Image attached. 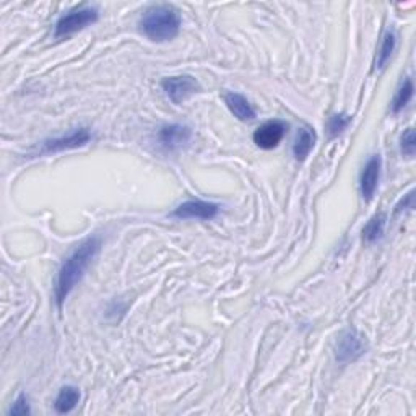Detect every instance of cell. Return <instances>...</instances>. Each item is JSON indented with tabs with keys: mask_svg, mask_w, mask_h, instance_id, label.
<instances>
[{
	"mask_svg": "<svg viewBox=\"0 0 416 416\" xmlns=\"http://www.w3.org/2000/svg\"><path fill=\"white\" fill-rule=\"evenodd\" d=\"M163 91L166 93V96L171 99L174 104H181L186 101L187 98L201 90L197 80L191 75H179V77H168L161 81Z\"/></svg>",
	"mask_w": 416,
	"mask_h": 416,
	"instance_id": "cell-5",
	"label": "cell"
},
{
	"mask_svg": "<svg viewBox=\"0 0 416 416\" xmlns=\"http://www.w3.org/2000/svg\"><path fill=\"white\" fill-rule=\"evenodd\" d=\"M140 31L155 43H165L178 36L181 29L179 11L173 5H151L140 19Z\"/></svg>",
	"mask_w": 416,
	"mask_h": 416,
	"instance_id": "cell-2",
	"label": "cell"
},
{
	"mask_svg": "<svg viewBox=\"0 0 416 416\" xmlns=\"http://www.w3.org/2000/svg\"><path fill=\"white\" fill-rule=\"evenodd\" d=\"M10 415H29V407H28V400L25 395H19L16 398L14 407L10 410Z\"/></svg>",
	"mask_w": 416,
	"mask_h": 416,
	"instance_id": "cell-19",
	"label": "cell"
},
{
	"mask_svg": "<svg viewBox=\"0 0 416 416\" xmlns=\"http://www.w3.org/2000/svg\"><path fill=\"white\" fill-rule=\"evenodd\" d=\"M351 122V117L347 114H335L332 116L329 119V124H327V131H329V136L333 137H338L340 133H342L345 128L350 126Z\"/></svg>",
	"mask_w": 416,
	"mask_h": 416,
	"instance_id": "cell-17",
	"label": "cell"
},
{
	"mask_svg": "<svg viewBox=\"0 0 416 416\" xmlns=\"http://www.w3.org/2000/svg\"><path fill=\"white\" fill-rule=\"evenodd\" d=\"M220 213V205L205 201H187L173 212L179 220H213Z\"/></svg>",
	"mask_w": 416,
	"mask_h": 416,
	"instance_id": "cell-7",
	"label": "cell"
},
{
	"mask_svg": "<svg viewBox=\"0 0 416 416\" xmlns=\"http://www.w3.org/2000/svg\"><path fill=\"white\" fill-rule=\"evenodd\" d=\"M288 132V124L283 121H268L254 132V142L262 150H272L277 146Z\"/></svg>",
	"mask_w": 416,
	"mask_h": 416,
	"instance_id": "cell-8",
	"label": "cell"
},
{
	"mask_svg": "<svg viewBox=\"0 0 416 416\" xmlns=\"http://www.w3.org/2000/svg\"><path fill=\"white\" fill-rule=\"evenodd\" d=\"M91 140V133L88 128H77V131L70 132L67 137H59L52 140H46L41 145L39 155H49V153H59L64 150H73L85 146Z\"/></svg>",
	"mask_w": 416,
	"mask_h": 416,
	"instance_id": "cell-6",
	"label": "cell"
},
{
	"mask_svg": "<svg viewBox=\"0 0 416 416\" xmlns=\"http://www.w3.org/2000/svg\"><path fill=\"white\" fill-rule=\"evenodd\" d=\"M400 148H402V153L405 156H415V150H416V136H415V128H407L405 132H403V136L400 138Z\"/></svg>",
	"mask_w": 416,
	"mask_h": 416,
	"instance_id": "cell-18",
	"label": "cell"
},
{
	"mask_svg": "<svg viewBox=\"0 0 416 416\" xmlns=\"http://www.w3.org/2000/svg\"><path fill=\"white\" fill-rule=\"evenodd\" d=\"M98 19L99 11L96 7H91V5H83V7L70 10L69 14L61 16L56 23V38L70 36V34L77 33L80 29L96 23Z\"/></svg>",
	"mask_w": 416,
	"mask_h": 416,
	"instance_id": "cell-3",
	"label": "cell"
},
{
	"mask_svg": "<svg viewBox=\"0 0 416 416\" xmlns=\"http://www.w3.org/2000/svg\"><path fill=\"white\" fill-rule=\"evenodd\" d=\"M397 46V36L392 29H387L382 38V43H380V48L377 51L376 57V69H384L385 64L390 61L392 54H394Z\"/></svg>",
	"mask_w": 416,
	"mask_h": 416,
	"instance_id": "cell-15",
	"label": "cell"
},
{
	"mask_svg": "<svg viewBox=\"0 0 416 416\" xmlns=\"http://www.w3.org/2000/svg\"><path fill=\"white\" fill-rule=\"evenodd\" d=\"M366 353V342L362 335L353 329L342 332L335 343V358L342 365L353 362Z\"/></svg>",
	"mask_w": 416,
	"mask_h": 416,
	"instance_id": "cell-4",
	"label": "cell"
},
{
	"mask_svg": "<svg viewBox=\"0 0 416 416\" xmlns=\"http://www.w3.org/2000/svg\"><path fill=\"white\" fill-rule=\"evenodd\" d=\"M80 402V390L77 387H72V385H66L62 387L61 392L54 402V408L59 415H66L70 413L72 410L78 405Z\"/></svg>",
	"mask_w": 416,
	"mask_h": 416,
	"instance_id": "cell-13",
	"label": "cell"
},
{
	"mask_svg": "<svg viewBox=\"0 0 416 416\" xmlns=\"http://www.w3.org/2000/svg\"><path fill=\"white\" fill-rule=\"evenodd\" d=\"M225 103L239 121L248 122V121L255 119V111L252 109L248 99H245L243 95H239V93H226Z\"/></svg>",
	"mask_w": 416,
	"mask_h": 416,
	"instance_id": "cell-11",
	"label": "cell"
},
{
	"mask_svg": "<svg viewBox=\"0 0 416 416\" xmlns=\"http://www.w3.org/2000/svg\"><path fill=\"white\" fill-rule=\"evenodd\" d=\"M380 169H382V160L379 155H372L365 165V169L361 173V196L366 202H371L374 194H376L379 179H380Z\"/></svg>",
	"mask_w": 416,
	"mask_h": 416,
	"instance_id": "cell-9",
	"label": "cell"
},
{
	"mask_svg": "<svg viewBox=\"0 0 416 416\" xmlns=\"http://www.w3.org/2000/svg\"><path fill=\"white\" fill-rule=\"evenodd\" d=\"M192 138V128L187 126L181 124H171L165 126L158 132V140L163 148L166 150H176L181 148V146L189 143V140Z\"/></svg>",
	"mask_w": 416,
	"mask_h": 416,
	"instance_id": "cell-10",
	"label": "cell"
},
{
	"mask_svg": "<svg viewBox=\"0 0 416 416\" xmlns=\"http://www.w3.org/2000/svg\"><path fill=\"white\" fill-rule=\"evenodd\" d=\"M315 143V132L310 127H303L298 131L295 143H293V155L296 160H306V156L310 153Z\"/></svg>",
	"mask_w": 416,
	"mask_h": 416,
	"instance_id": "cell-12",
	"label": "cell"
},
{
	"mask_svg": "<svg viewBox=\"0 0 416 416\" xmlns=\"http://www.w3.org/2000/svg\"><path fill=\"white\" fill-rule=\"evenodd\" d=\"M99 249H101V239L88 238L62 263L56 281V303L59 309H62L64 301L67 300V296L78 285L86 268L90 267L93 259L98 255Z\"/></svg>",
	"mask_w": 416,
	"mask_h": 416,
	"instance_id": "cell-1",
	"label": "cell"
},
{
	"mask_svg": "<svg viewBox=\"0 0 416 416\" xmlns=\"http://www.w3.org/2000/svg\"><path fill=\"white\" fill-rule=\"evenodd\" d=\"M413 196H415L413 192L407 194V197L403 198V201L395 207V213H400V212H403V210H412L413 208Z\"/></svg>",
	"mask_w": 416,
	"mask_h": 416,
	"instance_id": "cell-20",
	"label": "cell"
},
{
	"mask_svg": "<svg viewBox=\"0 0 416 416\" xmlns=\"http://www.w3.org/2000/svg\"><path fill=\"white\" fill-rule=\"evenodd\" d=\"M413 91H415V88H413L412 78L403 80V83L398 86V90L395 93L394 101H392V106H390L392 113H394V114L400 113V111L410 103V99L413 98Z\"/></svg>",
	"mask_w": 416,
	"mask_h": 416,
	"instance_id": "cell-16",
	"label": "cell"
},
{
	"mask_svg": "<svg viewBox=\"0 0 416 416\" xmlns=\"http://www.w3.org/2000/svg\"><path fill=\"white\" fill-rule=\"evenodd\" d=\"M385 223H387V216L384 213H376L371 220L367 221V225L362 230V239L366 243H376L377 239L382 238L384 230H385Z\"/></svg>",
	"mask_w": 416,
	"mask_h": 416,
	"instance_id": "cell-14",
	"label": "cell"
}]
</instances>
